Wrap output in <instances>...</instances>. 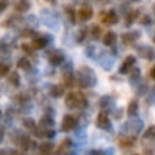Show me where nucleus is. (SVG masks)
<instances>
[{
  "label": "nucleus",
  "mask_w": 155,
  "mask_h": 155,
  "mask_svg": "<svg viewBox=\"0 0 155 155\" xmlns=\"http://www.w3.org/2000/svg\"><path fill=\"white\" fill-rule=\"evenodd\" d=\"M75 82L78 83V86H80L82 88H88V87H94L97 84V76L95 72L91 70L90 67H80L75 74Z\"/></svg>",
  "instance_id": "f257e3e1"
},
{
  "label": "nucleus",
  "mask_w": 155,
  "mask_h": 155,
  "mask_svg": "<svg viewBox=\"0 0 155 155\" xmlns=\"http://www.w3.org/2000/svg\"><path fill=\"white\" fill-rule=\"evenodd\" d=\"M65 105L70 109H75V107H86L87 106V99L83 94L79 93H68L65 95Z\"/></svg>",
  "instance_id": "f03ea898"
},
{
  "label": "nucleus",
  "mask_w": 155,
  "mask_h": 155,
  "mask_svg": "<svg viewBox=\"0 0 155 155\" xmlns=\"http://www.w3.org/2000/svg\"><path fill=\"white\" fill-rule=\"evenodd\" d=\"M135 63H136V57L132 56V54L127 56L125 59H124V61L121 63V67H120V70H118V72L123 74V75L129 74L132 71V68L135 67Z\"/></svg>",
  "instance_id": "7ed1b4c3"
},
{
  "label": "nucleus",
  "mask_w": 155,
  "mask_h": 155,
  "mask_svg": "<svg viewBox=\"0 0 155 155\" xmlns=\"http://www.w3.org/2000/svg\"><path fill=\"white\" fill-rule=\"evenodd\" d=\"M48 60H49V63H51L52 65H61L63 63H64V60H65V57H64V54H63V52L61 51H51L48 53Z\"/></svg>",
  "instance_id": "20e7f679"
},
{
  "label": "nucleus",
  "mask_w": 155,
  "mask_h": 155,
  "mask_svg": "<svg viewBox=\"0 0 155 155\" xmlns=\"http://www.w3.org/2000/svg\"><path fill=\"white\" fill-rule=\"evenodd\" d=\"M98 61H99L98 64L101 65L105 71H110L113 68V65H114V59L110 57V54H107V53H101L99 54Z\"/></svg>",
  "instance_id": "39448f33"
},
{
  "label": "nucleus",
  "mask_w": 155,
  "mask_h": 155,
  "mask_svg": "<svg viewBox=\"0 0 155 155\" xmlns=\"http://www.w3.org/2000/svg\"><path fill=\"white\" fill-rule=\"evenodd\" d=\"M76 124H78V120H76L75 116L65 114L64 118H63V123H61V129H63V131H65V132H67V131H72V129L76 127Z\"/></svg>",
  "instance_id": "423d86ee"
},
{
  "label": "nucleus",
  "mask_w": 155,
  "mask_h": 155,
  "mask_svg": "<svg viewBox=\"0 0 155 155\" xmlns=\"http://www.w3.org/2000/svg\"><path fill=\"white\" fill-rule=\"evenodd\" d=\"M94 15V11L91 7H88V5H83V7L79 8V11L76 12V18H79V21L82 22H86L88 21V19H91Z\"/></svg>",
  "instance_id": "0eeeda50"
},
{
  "label": "nucleus",
  "mask_w": 155,
  "mask_h": 155,
  "mask_svg": "<svg viewBox=\"0 0 155 155\" xmlns=\"http://www.w3.org/2000/svg\"><path fill=\"white\" fill-rule=\"evenodd\" d=\"M97 127L101 129H110L112 128V123H110L106 112H101L98 116H97Z\"/></svg>",
  "instance_id": "6e6552de"
},
{
  "label": "nucleus",
  "mask_w": 155,
  "mask_h": 155,
  "mask_svg": "<svg viewBox=\"0 0 155 155\" xmlns=\"http://www.w3.org/2000/svg\"><path fill=\"white\" fill-rule=\"evenodd\" d=\"M137 52H139L140 56H142L143 59H146V60H154L155 59V51L148 45L139 46V48H137Z\"/></svg>",
  "instance_id": "1a4fd4ad"
},
{
  "label": "nucleus",
  "mask_w": 155,
  "mask_h": 155,
  "mask_svg": "<svg viewBox=\"0 0 155 155\" xmlns=\"http://www.w3.org/2000/svg\"><path fill=\"white\" fill-rule=\"evenodd\" d=\"M140 38V33L137 30H132V31H128V33H124L121 35V40H123L124 44L129 45V44H134L135 41H137Z\"/></svg>",
  "instance_id": "9d476101"
},
{
  "label": "nucleus",
  "mask_w": 155,
  "mask_h": 155,
  "mask_svg": "<svg viewBox=\"0 0 155 155\" xmlns=\"http://www.w3.org/2000/svg\"><path fill=\"white\" fill-rule=\"evenodd\" d=\"M48 40H51V37H49V35H40V37H37V38H33V42H31L33 49H42V48H45V46L51 42V41H48Z\"/></svg>",
  "instance_id": "9b49d317"
},
{
  "label": "nucleus",
  "mask_w": 155,
  "mask_h": 155,
  "mask_svg": "<svg viewBox=\"0 0 155 155\" xmlns=\"http://www.w3.org/2000/svg\"><path fill=\"white\" fill-rule=\"evenodd\" d=\"M102 22L105 25H116L118 22V16L114 11H109V12H106L102 16Z\"/></svg>",
  "instance_id": "f8f14e48"
},
{
  "label": "nucleus",
  "mask_w": 155,
  "mask_h": 155,
  "mask_svg": "<svg viewBox=\"0 0 155 155\" xmlns=\"http://www.w3.org/2000/svg\"><path fill=\"white\" fill-rule=\"evenodd\" d=\"M116 41H117V35H116L114 31H107L106 34L104 35V38H102V42H104V45H106V46L114 45Z\"/></svg>",
  "instance_id": "ddd939ff"
},
{
  "label": "nucleus",
  "mask_w": 155,
  "mask_h": 155,
  "mask_svg": "<svg viewBox=\"0 0 155 155\" xmlns=\"http://www.w3.org/2000/svg\"><path fill=\"white\" fill-rule=\"evenodd\" d=\"M64 91H65L64 86H61V84H53L51 87V90H49V94H51L53 98H60V97L64 95Z\"/></svg>",
  "instance_id": "4468645a"
},
{
  "label": "nucleus",
  "mask_w": 155,
  "mask_h": 155,
  "mask_svg": "<svg viewBox=\"0 0 155 155\" xmlns=\"http://www.w3.org/2000/svg\"><path fill=\"white\" fill-rule=\"evenodd\" d=\"M30 7H31V4L29 0H18L15 4V10L18 12H27Z\"/></svg>",
  "instance_id": "2eb2a0df"
},
{
  "label": "nucleus",
  "mask_w": 155,
  "mask_h": 155,
  "mask_svg": "<svg viewBox=\"0 0 155 155\" xmlns=\"http://www.w3.org/2000/svg\"><path fill=\"white\" fill-rule=\"evenodd\" d=\"M113 104H114V98L110 95H104L101 99H99V105H101V107H104V109L112 107Z\"/></svg>",
  "instance_id": "dca6fc26"
},
{
  "label": "nucleus",
  "mask_w": 155,
  "mask_h": 155,
  "mask_svg": "<svg viewBox=\"0 0 155 155\" xmlns=\"http://www.w3.org/2000/svg\"><path fill=\"white\" fill-rule=\"evenodd\" d=\"M16 65H18V68H21V70H23V71L31 70V63H30V60L27 59V57H21V59L18 60V63H16Z\"/></svg>",
  "instance_id": "f3484780"
},
{
  "label": "nucleus",
  "mask_w": 155,
  "mask_h": 155,
  "mask_svg": "<svg viewBox=\"0 0 155 155\" xmlns=\"http://www.w3.org/2000/svg\"><path fill=\"white\" fill-rule=\"evenodd\" d=\"M8 83H10L11 86H15V87L19 86V83H21V76H19V74L16 72V71H12V72L8 74Z\"/></svg>",
  "instance_id": "a211bd4d"
},
{
  "label": "nucleus",
  "mask_w": 155,
  "mask_h": 155,
  "mask_svg": "<svg viewBox=\"0 0 155 155\" xmlns=\"http://www.w3.org/2000/svg\"><path fill=\"white\" fill-rule=\"evenodd\" d=\"M139 80H140V70H139V68H132V71H131V79H129L131 84L135 86V83L139 82Z\"/></svg>",
  "instance_id": "6ab92c4d"
},
{
  "label": "nucleus",
  "mask_w": 155,
  "mask_h": 155,
  "mask_svg": "<svg viewBox=\"0 0 155 155\" xmlns=\"http://www.w3.org/2000/svg\"><path fill=\"white\" fill-rule=\"evenodd\" d=\"M137 109H139V104H137L136 99H134V101H131L128 105V114L135 116L137 113Z\"/></svg>",
  "instance_id": "aec40b11"
},
{
  "label": "nucleus",
  "mask_w": 155,
  "mask_h": 155,
  "mask_svg": "<svg viewBox=\"0 0 155 155\" xmlns=\"http://www.w3.org/2000/svg\"><path fill=\"white\" fill-rule=\"evenodd\" d=\"M40 125L44 129H49V127L53 125V120H52V117H49V116H44V117L41 118Z\"/></svg>",
  "instance_id": "412c9836"
},
{
  "label": "nucleus",
  "mask_w": 155,
  "mask_h": 155,
  "mask_svg": "<svg viewBox=\"0 0 155 155\" xmlns=\"http://www.w3.org/2000/svg\"><path fill=\"white\" fill-rule=\"evenodd\" d=\"M90 33H91V37H93L94 40H98V38L101 37V34H102V29L98 26V25H94V26L91 27Z\"/></svg>",
  "instance_id": "4be33fe9"
},
{
  "label": "nucleus",
  "mask_w": 155,
  "mask_h": 155,
  "mask_svg": "<svg viewBox=\"0 0 155 155\" xmlns=\"http://www.w3.org/2000/svg\"><path fill=\"white\" fill-rule=\"evenodd\" d=\"M137 18V11H129L125 16V23L127 25H131L135 22V19Z\"/></svg>",
  "instance_id": "5701e85b"
},
{
  "label": "nucleus",
  "mask_w": 155,
  "mask_h": 155,
  "mask_svg": "<svg viewBox=\"0 0 155 155\" xmlns=\"http://www.w3.org/2000/svg\"><path fill=\"white\" fill-rule=\"evenodd\" d=\"M137 87H136V94L137 95H144L146 94V91H147V83L146 82H140L139 84H136Z\"/></svg>",
  "instance_id": "b1692460"
},
{
  "label": "nucleus",
  "mask_w": 155,
  "mask_h": 155,
  "mask_svg": "<svg viewBox=\"0 0 155 155\" xmlns=\"http://www.w3.org/2000/svg\"><path fill=\"white\" fill-rule=\"evenodd\" d=\"M23 125H25V128L30 129V131H35V123L31 118H29V117L23 118Z\"/></svg>",
  "instance_id": "393cba45"
},
{
  "label": "nucleus",
  "mask_w": 155,
  "mask_h": 155,
  "mask_svg": "<svg viewBox=\"0 0 155 155\" xmlns=\"http://www.w3.org/2000/svg\"><path fill=\"white\" fill-rule=\"evenodd\" d=\"M10 74V67L8 64H5L4 61H0V78L7 76Z\"/></svg>",
  "instance_id": "a878e982"
},
{
  "label": "nucleus",
  "mask_w": 155,
  "mask_h": 155,
  "mask_svg": "<svg viewBox=\"0 0 155 155\" xmlns=\"http://www.w3.org/2000/svg\"><path fill=\"white\" fill-rule=\"evenodd\" d=\"M25 22H26V23H29L31 27H37L38 26V19H37V16H34V15H30Z\"/></svg>",
  "instance_id": "bb28decb"
},
{
  "label": "nucleus",
  "mask_w": 155,
  "mask_h": 155,
  "mask_svg": "<svg viewBox=\"0 0 155 155\" xmlns=\"http://www.w3.org/2000/svg\"><path fill=\"white\" fill-rule=\"evenodd\" d=\"M87 29L86 27H83V29H80L79 30V33H78V37H76V40H78V42H83L84 41V37H86V34H87Z\"/></svg>",
  "instance_id": "cd10ccee"
},
{
  "label": "nucleus",
  "mask_w": 155,
  "mask_h": 155,
  "mask_svg": "<svg viewBox=\"0 0 155 155\" xmlns=\"http://www.w3.org/2000/svg\"><path fill=\"white\" fill-rule=\"evenodd\" d=\"M52 148H53V144H52V143H44V144H41V151L45 154H48Z\"/></svg>",
  "instance_id": "c85d7f7f"
},
{
  "label": "nucleus",
  "mask_w": 155,
  "mask_h": 155,
  "mask_svg": "<svg viewBox=\"0 0 155 155\" xmlns=\"http://www.w3.org/2000/svg\"><path fill=\"white\" fill-rule=\"evenodd\" d=\"M21 48H22V51H23L25 53H27V54H33V46H31V45L23 44V45H22Z\"/></svg>",
  "instance_id": "c756f323"
},
{
  "label": "nucleus",
  "mask_w": 155,
  "mask_h": 155,
  "mask_svg": "<svg viewBox=\"0 0 155 155\" xmlns=\"http://www.w3.org/2000/svg\"><path fill=\"white\" fill-rule=\"evenodd\" d=\"M8 49H10V44H7L4 40H0V51L8 52Z\"/></svg>",
  "instance_id": "7c9ffc66"
},
{
  "label": "nucleus",
  "mask_w": 155,
  "mask_h": 155,
  "mask_svg": "<svg viewBox=\"0 0 155 155\" xmlns=\"http://www.w3.org/2000/svg\"><path fill=\"white\" fill-rule=\"evenodd\" d=\"M146 137H154L155 136V127L153 125V127H150V128L147 129V132H146V135H144Z\"/></svg>",
  "instance_id": "2f4dec72"
},
{
  "label": "nucleus",
  "mask_w": 155,
  "mask_h": 155,
  "mask_svg": "<svg viewBox=\"0 0 155 155\" xmlns=\"http://www.w3.org/2000/svg\"><path fill=\"white\" fill-rule=\"evenodd\" d=\"M7 7H8V0H0V12H3Z\"/></svg>",
  "instance_id": "473e14b6"
},
{
  "label": "nucleus",
  "mask_w": 155,
  "mask_h": 155,
  "mask_svg": "<svg viewBox=\"0 0 155 155\" xmlns=\"http://www.w3.org/2000/svg\"><path fill=\"white\" fill-rule=\"evenodd\" d=\"M142 22L143 25H148V23H151V19H150V16H147V15H144V16H142Z\"/></svg>",
  "instance_id": "72a5a7b5"
},
{
  "label": "nucleus",
  "mask_w": 155,
  "mask_h": 155,
  "mask_svg": "<svg viewBox=\"0 0 155 155\" xmlns=\"http://www.w3.org/2000/svg\"><path fill=\"white\" fill-rule=\"evenodd\" d=\"M150 76H151V79L155 80V65L150 70Z\"/></svg>",
  "instance_id": "f704fd0d"
},
{
  "label": "nucleus",
  "mask_w": 155,
  "mask_h": 155,
  "mask_svg": "<svg viewBox=\"0 0 155 155\" xmlns=\"http://www.w3.org/2000/svg\"><path fill=\"white\" fill-rule=\"evenodd\" d=\"M3 137H4V131H3V129H2V128H0V143H2Z\"/></svg>",
  "instance_id": "c9c22d12"
},
{
  "label": "nucleus",
  "mask_w": 155,
  "mask_h": 155,
  "mask_svg": "<svg viewBox=\"0 0 155 155\" xmlns=\"http://www.w3.org/2000/svg\"><path fill=\"white\" fill-rule=\"evenodd\" d=\"M109 2H110V0H98L99 4H107Z\"/></svg>",
  "instance_id": "e433bc0d"
},
{
  "label": "nucleus",
  "mask_w": 155,
  "mask_h": 155,
  "mask_svg": "<svg viewBox=\"0 0 155 155\" xmlns=\"http://www.w3.org/2000/svg\"><path fill=\"white\" fill-rule=\"evenodd\" d=\"M10 155H23L22 153H19V151H11Z\"/></svg>",
  "instance_id": "4c0bfd02"
},
{
  "label": "nucleus",
  "mask_w": 155,
  "mask_h": 155,
  "mask_svg": "<svg viewBox=\"0 0 155 155\" xmlns=\"http://www.w3.org/2000/svg\"><path fill=\"white\" fill-rule=\"evenodd\" d=\"M90 155H104L102 153H99V151H91Z\"/></svg>",
  "instance_id": "58836bf2"
},
{
  "label": "nucleus",
  "mask_w": 155,
  "mask_h": 155,
  "mask_svg": "<svg viewBox=\"0 0 155 155\" xmlns=\"http://www.w3.org/2000/svg\"><path fill=\"white\" fill-rule=\"evenodd\" d=\"M129 2H132V3H137V2H140V0H129Z\"/></svg>",
  "instance_id": "ea45409f"
},
{
  "label": "nucleus",
  "mask_w": 155,
  "mask_h": 155,
  "mask_svg": "<svg viewBox=\"0 0 155 155\" xmlns=\"http://www.w3.org/2000/svg\"><path fill=\"white\" fill-rule=\"evenodd\" d=\"M46 2H49V3H52V4H53V3H54V0H46Z\"/></svg>",
  "instance_id": "a19ab883"
},
{
  "label": "nucleus",
  "mask_w": 155,
  "mask_h": 155,
  "mask_svg": "<svg viewBox=\"0 0 155 155\" xmlns=\"http://www.w3.org/2000/svg\"><path fill=\"white\" fill-rule=\"evenodd\" d=\"M0 117H2V110H0Z\"/></svg>",
  "instance_id": "79ce46f5"
},
{
  "label": "nucleus",
  "mask_w": 155,
  "mask_h": 155,
  "mask_svg": "<svg viewBox=\"0 0 155 155\" xmlns=\"http://www.w3.org/2000/svg\"><path fill=\"white\" fill-rule=\"evenodd\" d=\"M154 14H155V5H154Z\"/></svg>",
  "instance_id": "37998d69"
},
{
  "label": "nucleus",
  "mask_w": 155,
  "mask_h": 155,
  "mask_svg": "<svg viewBox=\"0 0 155 155\" xmlns=\"http://www.w3.org/2000/svg\"><path fill=\"white\" fill-rule=\"evenodd\" d=\"M154 41H155V38H154Z\"/></svg>",
  "instance_id": "c03bdc74"
}]
</instances>
